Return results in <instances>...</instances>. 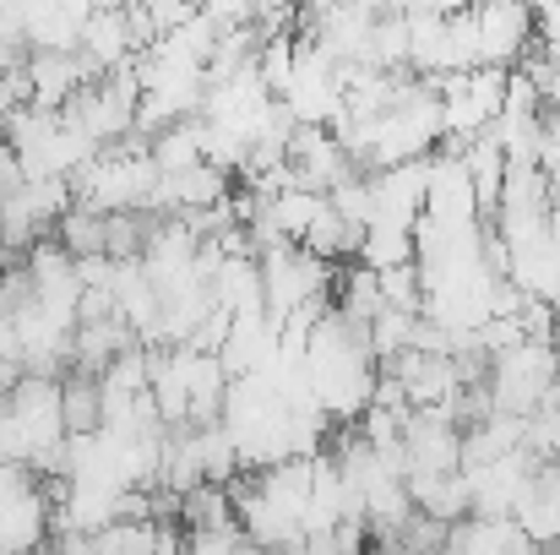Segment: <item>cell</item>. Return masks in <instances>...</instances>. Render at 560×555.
<instances>
[{
  "label": "cell",
  "mask_w": 560,
  "mask_h": 555,
  "mask_svg": "<svg viewBox=\"0 0 560 555\" xmlns=\"http://www.w3.org/2000/svg\"><path fill=\"white\" fill-rule=\"evenodd\" d=\"M256 273H261V311L272 322H289L294 311L327 305L332 300V262L311 256L305 245H267L256 251Z\"/></svg>",
  "instance_id": "6da1fadb"
},
{
  "label": "cell",
  "mask_w": 560,
  "mask_h": 555,
  "mask_svg": "<svg viewBox=\"0 0 560 555\" xmlns=\"http://www.w3.org/2000/svg\"><path fill=\"white\" fill-rule=\"evenodd\" d=\"M474 38H479V66L517 71L523 55L534 49V5L528 0H479Z\"/></svg>",
  "instance_id": "7a4b0ae2"
},
{
  "label": "cell",
  "mask_w": 560,
  "mask_h": 555,
  "mask_svg": "<svg viewBox=\"0 0 560 555\" xmlns=\"http://www.w3.org/2000/svg\"><path fill=\"white\" fill-rule=\"evenodd\" d=\"M512 523H517V534H523L534 551L560 545V463H539V469H534L528 490H523L517 507H512Z\"/></svg>",
  "instance_id": "3957f363"
},
{
  "label": "cell",
  "mask_w": 560,
  "mask_h": 555,
  "mask_svg": "<svg viewBox=\"0 0 560 555\" xmlns=\"http://www.w3.org/2000/svg\"><path fill=\"white\" fill-rule=\"evenodd\" d=\"M375 289H381V305H392V311H408V316L424 311V284H419V267H413V262L381 267V273H375Z\"/></svg>",
  "instance_id": "277c9868"
},
{
  "label": "cell",
  "mask_w": 560,
  "mask_h": 555,
  "mask_svg": "<svg viewBox=\"0 0 560 555\" xmlns=\"http://www.w3.org/2000/svg\"><path fill=\"white\" fill-rule=\"evenodd\" d=\"M190 11H196V16H207L218 33H223V27H245V22H256L250 0H190Z\"/></svg>",
  "instance_id": "5b68a950"
}]
</instances>
